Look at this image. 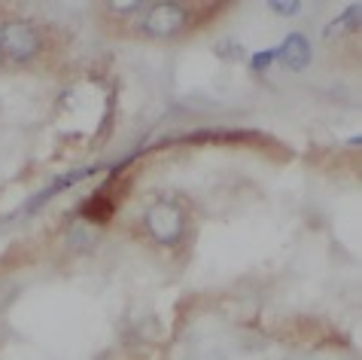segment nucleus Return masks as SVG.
Masks as SVG:
<instances>
[{
    "label": "nucleus",
    "instance_id": "4",
    "mask_svg": "<svg viewBox=\"0 0 362 360\" xmlns=\"http://www.w3.org/2000/svg\"><path fill=\"white\" fill-rule=\"evenodd\" d=\"M125 189H128V180H122V184L116 186V177H110L107 184L83 205V217L92 220V223H107V220L116 214V208H119V202H122Z\"/></svg>",
    "mask_w": 362,
    "mask_h": 360
},
{
    "label": "nucleus",
    "instance_id": "9",
    "mask_svg": "<svg viewBox=\"0 0 362 360\" xmlns=\"http://www.w3.org/2000/svg\"><path fill=\"white\" fill-rule=\"evenodd\" d=\"M144 4H137V0H128V4H110L113 13H132V9H140Z\"/></svg>",
    "mask_w": 362,
    "mask_h": 360
},
{
    "label": "nucleus",
    "instance_id": "2",
    "mask_svg": "<svg viewBox=\"0 0 362 360\" xmlns=\"http://www.w3.org/2000/svg\"><path fill=\"white\" fill-rule=\"evenodd\" d=\"M146 232L156 238L158 244L174 247L180 244V238L186 232V211L177 202H156L146 211Z\"/></svg>",
    "mask_w": 362,
    "mask_h": 360
},
{
    "label": "nucleus",
    "instance_id": "6",
    "mask_svg": "<svg viewBox=\"0 0 362 360\" xmlns=\"http://www.w3.org/2000/svg\"><path fill=\"white\" fill-rule=\"evenodd\" d=\"M86 174H95V168H88V171H74V174H67V177H62V180H55V184H52V186H49V189H43V193H40V196L34 198V205H31V208H37V205H43V202H46V198H52L55 193H62V189H67V186H74V184H76V180H83Z\"/></svg>",
    "mask_w": 362,
    "mask_h": 360
},
{
    "label": "nucleus",
    "instance_id": "3",
    "mask_svg": "<svg viewBox=\"0 0 362 360\" xmlns=\"http://www.w3.org/2000/svg\"><path fill=\"white\" fill-rule=\"evenodd\" d=\"M186 25H189V9L183 4H174V0L153 4L146 9L144 22H140L144 34H149V37H177Z\"/></svg>",
    "mask_w": 362,
    "mask_h": 360
},
{
    "label": "nucleus",
    "instance_id": "8",
    "mask_svg": "<svg viewBox=\"0 0 362 360\" xmlns=\"http://www.w3.org/2000/svg\"><path fill=\"white\" fill-rule=\"evenodd\" d=\"M277 58V52L274 49H265V52H259V55H253V71H265V67L271 64Z\"/></svg>",
    "mask_w": 362,
    "mask_h": 360
},
{
    "label": "nucleus",
    "instance_id": "7",
    "mask_svg": "<svg viewBox=\"0 0 362 360\" xmlns=\"http://www.w3.org/2000/svg\"><path fill=\"white\" fill-rule=\"evenodd\" d=\"M274 13H280V16H296L298 9H301V4L298 0H286V4H280V0H274V4H268Z\"/></svg>",
    "mask_w": 362,
    "mask_h": 360
},
{
    "label": "nucleus",
    "instance_id": "5",
    "mask_svg": "<svg viewBox=\"0 0 362 360\" xmlns=\"http://www.w3.org/2000/svg\"><path fill=\"white\" fill-rule=\"evenodd\" d=\"M277 58L289 67V71H305V67L310 64V43H308V37L289 34L284 40V46L277 49Z\"/></svg>",
    "mask_w": 362,
    "mask_h": 360
},
{
    "label": "nucleus",
    "instance_id": "1",
    "mask_svg": "<svg viewBox=\"0 0 362 360\" xmlns=\"http://www.w3.org/2000/svg\"><path fill=\"white\" fill-rule=\"evenodd\" d=\"M40 55V31L28 18H9L0 25V62L28 64Z\"/></svg>",
    "mask_w": 362,
    "mask_h": 360
}]
</instances>
